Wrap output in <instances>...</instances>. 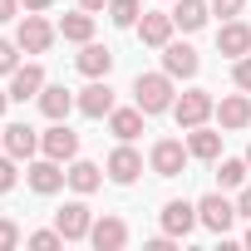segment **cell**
I'll list each match as a JSON object with an SVG mask.
<instances>
[{
  "mask_svg": "<svg viewBox=\"0 0 251 251\" xmlns=\"http://www.w3.org/2000/svg\"><path fill=\"white\" fill-rule=\"evenodd\" d=\"M133 103L143 113H168L173 108V74H138L133 79Z\"/></svg>",
  "mask_w": 251,
  "mask_h": 251,
  "instance_id": "obj_1",
  "label": "cell"
},
{
  "mask_svg": "<svg viewBox=\"0 0 251 251\" xmlns=\"http://www.w3.org/2000/svg\"><path fill=\"white\" fill-rule=\"evenodd\" d=\"M217 113V99L207 89H187L173 99V118H177V128H197V123H207Z\"/></svg>",
  "mask_w": 251,
  "mask_h": 251,
  "instance_id": "obj_2",
  "label": "cell"
},
{
  "mask_svg": "<svg viewBox=\"0 0 251 251\" xmlns=\"http://www.w3.org/2000/svg\"><path fill=\"white\" fill-rule=\"evenodd\" d=\"M40 153H45V158H54V163H74V158H79V133L69 128L64 118H54L50 128L40 133Z\"/></svg>",
  "mask_w": 251,
  "mask_h": 251,
  "instance_id": "obj_3",
  "label": "cell"
},
{
  "mask_svg": "<svg viewBox=\"0 0 251 251\" xmlns=\"http://www.w3.org/2000/svg\"><path fill=\"white\" fill-rule=\"evenodd\" d=\"M54 35H59V25H50L40 10H25V20H20V30H15V40H20L25 54H45V50L54 45Z\"/></svg>",
  "mask_w": 251,
  "mask_h": 251,
  "instance_id": "obj_4",
  "label": "cell"
},
{
  "mask_svg": "<svg viewBox=\"0 0 251 251\" xmlns=\"http://www.w3.org/2000/svg\"><path fill=\"white\" fill-rule=\"evenodd\" d=\"M187 138H158L153 143V153H148V168L158 173V177H177L182 168H187Z\"/></svg>",
  "mask_w": 251,
  "mask_h": 251,
  "instance_id": "obj_5",
  "label": "cell"
},
{
  "mask_svg": "<svg viewBox=\"0 0 251 251\" xmlns=\"http://www.w3.org/2000/svg\"><path fill=\"white\" fill-rule=\"evenodd\" d=\"M197 217H202V226H207V231L226 236V231H231V222H236V202H226L222 192H207V197L197 202Z\"/></svg>",
  "mask_w": 251,
  "mask_h": 251,
  "instance_id": "obj_6",
  "label": "cell"
},
{
  "mask_svg": "<svg viewBox=\"0 0 251 251\" xmlns=\"http://www.w3.org/2000/svg\"><path fill=\"white\" fill-rule=\"evenodd\" d=\"M0 148H5L10 158H35L40 153V133L30 128V123H5V128H0Z\"/></svg>",
  "mask_w": 251,
  "mask_h": 251,
  "instance_id": "obj_7",
  "label": "cell"
},
{
  "mask_svg": "<svg viewBox=\"0 0 251 251\" xmlns=\"http://www.w3.org/2000/svg\"><path fill=\"white\" fill-rule=\"evenodd\" d=\"M133 30H138V40H143V45L163 50V45L173 40V30H177V25H173V10H148V15H138V25H133Z\"/></svg>",
  "mask_w": 251,
  "mask_h": 251,
  "instance_id": "obj_8",
  "label": "cell"
},
{
  "mask_svg": "<svg viewBox=\"0 0 251 251\" xmlns=\"http://www.w3.org/2000/svg\"><path fill=\"white\" fill-rule=\"evenodd\" d=\"M54 226L64 231V241H89L94 212H89L84 202H64V212H54Z\"/></svg>",
  "mask_w": 251,
  "mask_h": 251,
  "instance_id": "obj_9",
  "label": "cell"
},
{
  "mask_svg": "<svg viewBox=\"0 0 251 251\" xmlns=\"http://www.w3.org/2000/svg\"><path fill=\"white\" fill-rule=\"evenodd\" d=\"M103 168H108V177H113L118 187H128V182H138V173H143V153H133L128 143H123V148H113V153H108V163H103Z\"/></svg>",
  "mask_w": 251,
  "mask_h": 251,
  "instance_id": "obj_10",
  "label": "cell"
},
{
  "mask_svg": "<svg viewBox=\"0 0 251 251\" xmlns=\"http://www.w3.org/2000/svg\"><path fill=\"white\" fill-rule=\"evenodd\" d=\"M89 241H94L99 251H118V246H128V222H123V217H99V222L89 226Z\"/></svg>",
  "mask_w": 251,
  "mask_h": 251,
  "instance_id": "obj_11",
  "label": "cell"
},
{
  "mask_svg": "<svg viewBox=\"0 0 251 251\" xmlns=\"http://www.w3.org/2000/svg\"><path fill=\"white\" fill-rule=\"evenodd\" d=\"M163 69H168L173 79H192V74L202 69V59H197L192 45H173V40H168V45H163Z\"/></svg>",
  "mask_w": 251,
  "mask_h": 251,
  "instance_id": "obj_12",
  "label": "cell"
},
{
  "mask_svg": "<svg viewBox=\"0 0 251 251\" xmlns=\"http://www.w3.org/2000/svg\"><path fill=\"white\" fill-rule=\"evenodd\" d=\"M25 177H30V187H35L40 197H54V192L69 182V177H64V168H59L54 158H40V163H30V173H25Z\"/></svg>",
  "mask_w": 251,
  "mask_h": 251,
  "instance_id": "obj_13",
  "label": "cell"
},
{
  "mask_svg": "<svg viewBox=\"0 0 251 251\" xmlns=\"http://www.w3.org/2000/svg\"><path fill=\"white\" fill-rule=\"evenodd\" d=\"M202 217H197V207L192 202H182V197H173L168 207H163V231L168 236H192V226H197Z\"/></svg>",
  "mask_w": 251,
  "mask_h": 251,
  "instance_id": "obj_14",
  "label": "cell"
},
{
  "mask_svg": "<svg viewBox=\"0 0 251 251\" xmlns=\"http://www.w3.org/2000/svg\"><path fill=\"white\" fill-rule=\"evenodd\" d=\"M217 54H226V59H241V54H251V25H241V20H226V25L217 30Z\"/></svg>",
  "mask_w": 251,
  "mask_h": 251,
  "instance_id": "obj_15",
  "label": "cell"
},
{
  "mask_svg": "<svg viewBox=\"0 0 251 251\" xmlns=\"http://www.w3.org/2000/svg\"><path fill=\"white\" fill-rule=\"evenodd\" d=\"M74 64H79V74H84V79H108V69H113V50L89 40V45L79 50V59H74Z\"/></svg>",
  "mask_w": 251,
  "mask_h": 251,
  "instance_id": "obj_16",
  "label": "cell"
},
{
  "mask_svg": "<svg viewBox=\"0 0 251 251\" xmlns=\"http://www.w3.org/2000/svg\"><path fill=\"white\" fill-rule=\"evenodd\" d=\"M40 89H45V69H40V64H20V69L10 74V103L40 99Z\"/></svg>",
  "mask_w": 251,
  "mask_h": 251,
  "instance_id": "obj_17",
  "label": "cell"
},
{
  "mask_svg": "<svg viewBox=\"0 0 251 251\" xmlns=\"http://www.w3.org/2000/svg\"><path fill=\"white\" fill-rule=\"evenodd\" d=\"M79 113H84V118H108V113H113V89H108V79H94V84L79 94Z\"/></svg>",
  "mask_w": 251,
  "mask_h": 251,
  "instance_id": "obj_18",
  "label": "cell"
},
{
  "mask_svg": "<svg viewBox=\"0 0 251 251\" xmlns=\"http://www.w3.org/2000/svg\"><path fill=\"white\" fill-rule=\"evenodd\" d=\"M217 118H222V128H226V133L246 128V123H251V99H246V89H241V94H226V99L217 103Z\"/></svg>",
  "mask_w": 251,
  "mask_h": 251,
  "instance_id": "obj_19",
  "label": "cell"
},
{
  "mask_svg": "<svg viewBox=\"0 0 251 251\" xmlns=\"http://www.w3.org/2000/svg\"><path fill=\"white\" fill-rule=\"evenodd\" d=\"M143 118H148V113H143L138 103H133V108H113V113H108V133H113L118 143H133V138L143 133Z\"/></svg>",
  "mask_w": 251,
  "mask_h": 251,
  "instance_id": "obj_20",
  "label": "cell"
},
{
  "mask_svg": "<svg viewBox=\"0 0 251 251\" xmlns=\"http://www.w3.org/2000/svg\"><path fill=\"white\" fill-rule=\"evenodd\" d=\"M187 153L202 158V163H217L222 158V133L207 128V123H197V128H187Z\"/></svg>",
  "mask_w": 251,
  "mask_h": 251,
  "instance_id": "obj_21",
  "label": "cell"
},
{
  "mask_svg": "<svg viewBox=\"0 0 251 251\" xmlns=\"http://www.w3.org/2000/svg\"><path fill=\"white\" fill-rule=\"evenodd\" d=\"M69 108H79V99L64 89V84H45L40 89V113L54 123V118H69Z\"/></svg>",
  "mask_w": 251,
  "mask_h": 251,
  "instance_id": "obj_22",
  "label": "cell"
},
{
  "mask_svg": "<svg viewBox=\"0 0 251 251\" xmlns=\"http://www.w3.org/2000/svg\"><path fill=\"white\" fill-rule=\"evenodd\" d=\"M64 177H69V187H74L79 197H89V192H99V187H103V168H99V163H89V158H74Z\"/></svg>",
  "mask_w": 251,
  "mask_h": 251,
  "instance_id": "obj_23",
  "label": "cell"
},
{
  "mask_svg": "<svg viewBox=\"0 0 251 251\" xmlns=\"http://www.w3.org/2000/svg\"><path fill=\"white\" fill-rule=\"evenodd\" d=\"M207 15H212V0H177V5H173V25L177 30H202L207 25Z\"/></svg>",
  "mask_w": 251,
  "mask_h": 251,
  "instance_id": "obj_24",
  "label": "cell"
},
{
  "mask_svg": "<svg viewBox=\"0 0 251 251\" xmlns=\"http://www.w3.org/2000/svg\"><path fill=\"white\" fill-rule=\"evenodd\" d=\"M59 35L74 40V45H89V40H94V10H74V15H64V20H59Z\"/></svg>",
  "mask_w": 251,
  "mask_h": 251,
  "instance_id": "obj_25",
  "label": "cell"
},
{
  "mask_svg": "<svg viewBox=\"0 0 251 251\" xmlns=\"http://www.w3.org/2000/svg\"><path fill=\"white\" fill-rule=\"evenodd\" d=\"M138 10H143V0H108V20L118 30H133L138 25Z\"/></svg>",
  "mask_w": 251,
  "mask_h": 251,
  "instance_id": "obj_26",
  "label": "cell"
},
{
  "mask_svg": "<svg viewBox=\"0 0 251 251\" xmlns=\"http://www.w3.org/2000/svg\"><path fill=\"white\" fill-rule=\"evenodd\" d=\"M246 173H251V163H246V158H222L217 182H222V187H241V182H246Z\"/></svg>",
  "mask_w": 251,
  "mask_h": 251,
  "instance_id": "obj_27",
  "label": "cell"
},
{
  "mask_svg": "<svg viewBox=\"0 0 251 251\" xmlns=\"http://www.w3.org/2000/svg\"><path fill=\"white\" fill-rule=\"evenodd\" d=\"M25 241H30L35 251H54V246H64V231H59V226H50V231H30Z\"/></svg>",
  "mask_w": 251,
  "mask_h": 251,
  "instance_id": "obj_28",
  "label": "cell"
},
{
  "mask_svg": "<svg viewBox=\"0 0 251 251\" xmlns=\"http://www.w3.org/2000/svg\"><path fill=\"white\" fill-rule=\"evenodd\" d=\"M20 69V40H0V74Z\"/></svg>",
  "mask_w": 251,
  "mask_h": 251,
  "instance_id": "obj_29",
  "label": "cell"
},
{
  "mask_svg": "<svg viewBox=\"0 0 251 251\" xmlns=\"http://www.w3.org/2000/svg\"><path fill=\"white\" fill-rule=\"evenodd\" d=\"M231 79H236V89H246V94H251V54L231 59Z\"/></svg>",
  "mask_w": 251,
  "mask_h": 251,
  "instance_id": "obj_30",
  "label": "cell"
},
{
  "mask_svg": "<svg viewBox=\"0 0 251 251\" xmlns=\"http://www.w3.org/2000/svg\"><path fill=\"white\" fill-rule=\"evenodd\" d=\"M15 246H20V226L10 217H0V251H15Z\"/></svg>",
  "mask_w": 251,
  "mask_h": 251,
  "instance_id": "obj_31",
  "label": "cell"
},
{
  "mask_svg": "<svg viewBox=\"0 0 251 251\" xmlns=\"http://www.w3.org/2000/svg\"><path fill=\"white\" fill-rule=\"evenodd\" d=\"M15 163H20V158H10V153L0 158V192H10V187H15Z\"/></svg>",
  "mask_w": 251,
  "mask_h": 251,
  "instance_id": "obj_32",
  "label": "cell"
},
{
  "mask_svg": "<svg viewBox=\"0 0 251 251\" xmlns=\"http://www.w3.org/2000/svg\"><path fill=\"white\" fill-rule=\"evenodd\" d=\"M212 10H217L222 20H236V15L246 10V0H212Z\"/></svg>",
  "mask_w": 251,
  "mask_h": 251,
  "instance_id": "obj_33",
  "label": "cell"
},
{
  "mask_svg": "<svg viewBox=\"0 0 251 251\" xmlns=\"http://www.w3.org/2000/svg\"><path fill=\"white\" fill-rule=\"evenodd\" d=\"M236 217L251 222V182H241V197H236Z\"/></svg>",
  "mask_w": 251,
  "mask_h": 251,
  "instance_id": "obj_34",
  "label": "cell"
},
{
  "mask_svg": "<svg viewBox=\"0 0 251 251\" xmlns=\"http://www.w3.org/2000/svg\"><path fill=\"white\" fill-rule=\"evenodd\" d=\"M15 15H20V0H0V25L15 20Z\"/></svg>",
  "mask_w": 251,
  "mask_h": 251,
  "instance_id": "obj_35",
  "label": "cell"
},
{
  "mask_svg": "<svg viewBox=\"0 0 251 251\" xmlns=\"http://www.w3.org/2000/svg\"><path fill=\"white\" fill-rule=\"evenodd\" d=\"M20 5H25V10H40V15H45V10L54 5V0H20Z\"/></svg>",
  "mask_w": 251,
  "mask_h": 251,
  "instance_id": "obj_36",
  "label": "cell"
},
{
  "mask_svg": "<svg viewBox=\"0 0 251 251\" xmlns=\"http://www.w3.org/2000/svg\"><path fill=\"white\" fill-rule=\"evenodd\" d=\"M108 0H79V10H103Z\"/></svg>",
  "mask_w": 251,
  "mask_h": 251,
  "instance_id": "obj_37",
  "label": "cell"
},
{
  "mask_svg": "<svg viewBox=\"0 0 251 251\" xmlns=\"http://www.w3.org/2000/svg\"><path fill=\"white\" fill-rule=\"evenodd\" d=\"M5 103H10V89H0V113H5Z\"/></svg>",
  "mask_w": 251,
  "mask_h": 251,
  "instance_id": "obj_38",
  "label": "cell"
},
{
  "mask_svg": "<svg viewBox=\"0 0 251 251\" xmlns=\"http://www.w3.org/2000/svg\"><path fill=\"white\" fill-rule=\"evenodd\" d=\"M246 163H251V143H246Z\"/></svg>",
  "mask_w": 251,
  "mask_h": 251,
  "instance_id": "obj_39",
  "label": "cell"
},
{
  "mask_svg": "<svg viewBox=\"0 0 251 251\" xmlns=\"http://www.w3.org/2000/svg\"><path fill=\"white\" fill-rule=\"evenodd\" d=\"M246 246H251V231H246Z\"/></svg>",
  "mask_w": 251,
  "mask_h": 251,
  "instance_id": "obj_40",
  "label": "cell"
}]
</instances>
